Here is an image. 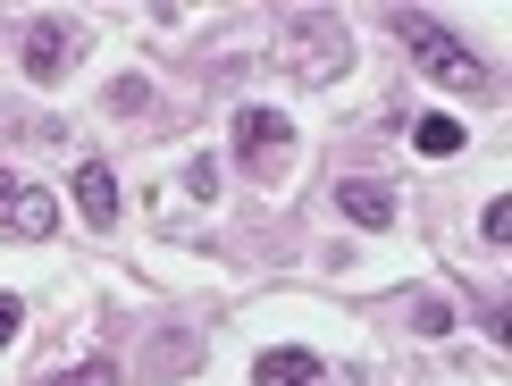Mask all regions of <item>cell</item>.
<instances>
[{
    "mask_svg": "<svg viewBox=\"0 0 512 386\" xmlns=\"http://www.w3.org/2000/svg\"><path fill=\"white\" fill-rule=\"evenodd\" d=\"M479 235H487V244H504V235H512V193H496V202L479 210Z\"/></svg>",
    "mask_w": 512,
    "mask_h": 386,
    "instance_id": "8fae6325",
    "label": "cell"
},
{
    "mask_svg": "<svg viewBox=\"0 0 512 386\" xmlns=\"http://www.w3.org/2000/svg\"><path fill=\"white\" fill-rule=\"evenodd\" d=\"M336 210H345L353 227H370V235L395 227V193L378 185V177H345V185H336Z\"/></svg>",
    "mask_w": 512,
    "mask_h": 386,
    "instance_id": "5b68a950",
    "label": "cell"
},
{
    "mask_svg": "<svg viewBox=\"0 0 512 386\" xmlns=\"http://www.w3.org/2000/svg\"><path fill=\"white\" fill-rule=\"evenodd\" d=\"M59 386H118V361L93 353V361H76V370H59Z\"/></svg>",
    "mask_w": 512,
    "mask_h": 386,
    "instance_id": "9c48e42d",
    "label": "cell"
},
{
    "mask_svg": "<svg viewBox=\"0 0 512 386\" xmlns=\"http://www.w3.org/2000/svg\"><path fill=\"white\" fill-rule=\"evenodd\" d=\"M412 143H420L429 160H454V152H462V118H420V126H412Z\"/></svg>",
    "mask_w": 512,
    "mask_h": 386,
    "instance_id": "ba28073f",
    "label": "cell"
},
{
    "mask_svg": "<svg viewBox=\"0 0 512 386\" xmlns=\"http://www.w3.org/2000/svg\"><path fill=\"white\" fill-rule=\"evenodd\" d=\"M412 328H420V336H454V311H445L437 294H420V303H412Z\"/></svg>",
    "mask_w": 512,
    "mask_h": 386,
    "instance_id": "30bf717a",
    "label": "cell"
},
{
    "mask_svg": "<svg viewBox=\"0 0 512 386\" xmlns=\"http://www.w3.org/2000/svg\"><path fill=\"white\" fill-rule=\"evenodd\" d=\"M76 210H84V227H118V177H110V160H76Z\"/></svg>",
    "mask_w": 512,
    "mask_h": 386,
    "instance_id": "8992f818",
    "label": "cell"
},
{
    "mask_svg": "<svg viewBox=\"0 0 512 386\" xmlns=\"http://www.w3.org/2000/svg\"><path fill=\"white\" fill-rule=\"evenodd\" d=\"M76 51H84V34L68 26V17H34V26H26V76L34 84H59Z\"/></svg>",
    "mask_w": 512,
    "mask_h": 386,
    "instance_id": "3957f363",
    "label": "cell"
},
{
    "mask_svg": "<svg viewBox=\"0 0 512 386\" xmlns=\"http://www.w3.org/2000/svg\"><path fill=\"white\" fill-rule=\"evenodd\" d=\"M236 152L261 168V177H277V168H286V152H294V126L277 118V110H236Z\"/></svg>",
    "mask_w": 512,
    "mask_h": 386,
    "instance_id": "277c9868",
    "label": "cell"
},
{
    "mask_svg": "<svg viewBox=\"0 0 512 386\" xmlns=\"http://www.w3.org/2000/svg\"><path fill=\"white\" fill-rule=\"evenodd\" d=\"M0 235H17V244H51L59 235V202L26 177H0Z\"/></svg>",
    "mask_w": 512,
    "mask_h": 386,
    "instance_id": "7a4b0ae2",
    "label": "cell"
},
{
    "mask_svg": "<svg viewBox=\"0 0 512 386\" xmlns=\"http://www.w3.org/2000/svg\"><path fill=\"white\" fill-rule=\"evenodd\" d=\"M395 34H403V51H412L437 84H454V93H487V59H479V51H462V42L445 34L437 17H412V9H403V17H395Z\"/></svg>",
    "mask_w": 512,
    "mask_h": 386,
    "instance_id": "6da1fadb",
    "label": "cell"
},
{
    "mask_svg": "<svg viewBox=\"0 0 512 386\" xmlns=\"http://www.w3.org/2000/svg\"><path fill=\"white\" fill-rule=\"evenodd\" d=\"M311 378H319L311 345H269L261 361H252V386H311Z\"/></svg>",
    "mask_w": 512,
    "mask_h": 386,
    "instance_id": "52a82bcc",
    "label": "cell"
},
{
    "mask_svg": "<svg viewBox=\"0 0 512 386\" xmlns=\"http://www.w3.org/2000/svg\"><path fill=\"white\" fill-rule=\"evenodd\" d=\"M17 328H26V303H17V294H0V345H17Z\"/></svg>",
    "mask_w": 512,
    "mask_h": 386,
    "instance_id": "7c38bea8",
    "label": "cell"
}]
</instances>
